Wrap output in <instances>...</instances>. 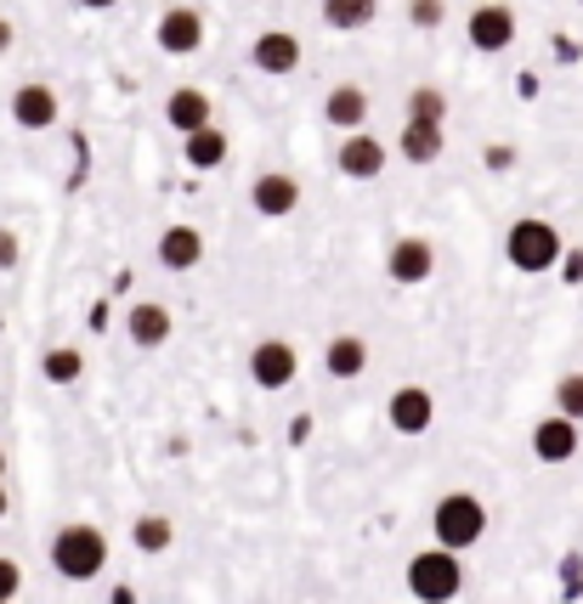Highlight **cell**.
Instances as JSON below:
<instances>
[{"mask_svg":"<svg viewBox=\"0 0 583 604\" xmlns=\"http://www.w3.org/2000/svg\"><path fill=\"white\" fill-rule=\"evenodd\" d=\"M504 260L515 265V272L538 277V272H556V265L567 260V244H561V232L549 226V221L522 215V221H515V226L504 232Z\"/></svg>","mask_w":583,"mask_h":604,"instance_id":"cell-3","label":"cell"},{"mask_svg":"<svg viewBox=\"0 0 583 604\" xmlns=\"http://www.w3.org/2000/svg\"><path fill=\"white\" fill-rule=\"evenodd\" d=\"M385 277L403 283V288H419L436 277V244L431 238H397L385 249Z\"/></svg>","mask_w":583,"mask_h":604,"instance_id":"cell-5","label":"cell"},{"mask_svg":"<svg viewBox=\"0 0 583 604\" xmlns=\"http://www.w3.org/2000/svg\"><path fill=\"white\" fill-rule=\"evenodd\" d=\"M74 7H85V12H108V7H119V0H74Z\"/></svg>","mask_w":583,"mask_h":604,"instance_id":"cell-31","label":"cell"},{"mask_svg":"<svg viewBox=\"0 0 583 604\" xmlns=\"http://www.w3.org/2000/svg\"><path fill=\"white\" fill-rule=\"evenodd\" d=\"M23 593V565L12 554H0V604H12Z\"/></svg>","mask_w":583,"mask_h":604,"instance_id":"cell-28","label":"cell"},{"mask_svg":"<svg viewBox=\"0 0 583 604\" xmlns=\"http://www.w3.org/2000/svg\"><path fill=\"white\" fill-rule=\"evenodd\" d=\"M385 418H392L397 435H425L436 424V395L425 384H403V390H392V401H385Z\"/></svg>","mask_w":583,"mask_h":604,"instance_id":"cell-8","label":"cell"},{"mask_svg":"<svg viewBox=\"0 0 583 604\" xmlns=\"http://www.w3.org/2000/svg\"><path fill=\"white\" fill-rule=\"evenodd\" d=\"M18 254H23V238H18L12 226H0V272H12Z\"/></svg>","mask_w":583,"mask_h":604,"instance_id":"cell-29","label":"cell"},{"mask_svg":"<svg viewBox=\"0 0 583 604\" xmlns=\"http://www.w3.org/2000/svg\"><path fill=\"white\" fill-rule=\"evenodd\" d=\"M205 260V232L199 226H165L159 232V265L165 272H193Z\"/></svg>","mask_w":583,"mask_h":604,"instance_id":"cell-17","label":"cell"},{"mask_svg":"<svg viewBox=\"0 0 583 604\" xmlns=\"http://www.w3.org/2000/svg\"><path fill=\"white\" fill-rule=\"evenodd\" d=\"M561 283H583V249H572V254L561 260Z\"/></svg>","mask_w":583,"mask_h":604,"instance_id":"cell-30","label":"cell"},{"mask_svg":"<svg viewBox=\"0 0 583 604\" xmlns=\"http://www.w3.org/2000/svg\"><path fill=\"white\" fill-rule=\"evenodd\" d=\"M295 374H301V356H295V345L289 340H261L249 351V379L261 384V390H289L295 384Z\"/></svg>","mask_w":583,"mask_h":604,"instance_id":"cell-7","label":"cell"},{"mask_svg":"<svg viewBox=\"0 0 583 604\" xmlns=\"http://www.w3.org/2000/svg\"><path fill=\"white\" fill-rule=\"evenodd\" d=\"M323 125L346 130V137H358V130L369 125V91L363 85H335L329 96H323Z\"/></svg>","mask_w":583,"mask_h":604,"instance_id":"cell-16","label":"cell"},{"mask_svg":"<svg viewBox=\"0 0 583 604\" xmlns=\"http://www.w3.org/2000/svg\"><path fill=\"white\" fill-rule=\"evenodd\" d=\"M385 158H392V153H385V142H374L369 130L346 137L340 153H335V164H340V176H346V181H374V176L385 170Z\"/></svg>","mask_w":583,"mask_h":604,"instance_id":"cell-14","label":"cell"},{"mask_svg":"<svg viewBox=\"0 0 583 604\" xmlns=\"http://www.w3.org/2000/svg\"><path fill=\"white\" fill-rule=\"evenodd\" d=\"M465 35H470L476 51H510V46H515V12L504 7V0H488V7L470 12Z\"/></svg>","mask_w":583,"mask_h":604,"instance_id":"cell-9","label":"cell"},{"mask_svg":"<svg viewBox=\"0 0 583 604\" xmlns=\"http://www.w3.org/2000/svg\"><path fill=\"white\" fill-rule=\"evenodd\" d=\"M249 62H255L261 74H272V80H289V74L301 69V40L289 35V28H267V35H255Z\"/></svg>","mask_w":583,"mask_h":604,"instance_id":"cell-11","label":"cell"},{"mask_svg":"<svg viewBox=\"0 0 583 604\" xmlns=\"http://www.w3.org/2000/svg\"><path fill=\"white\" fill-rule=\"evenodd\" d=\"M323 367H329V379L351 384L358 374H369V340H358V333H335L329 351H323Z\"/></svg>","mask_w":583,"mask_h":604,"instance_id":"cell-19","label":"cell"},{"mask_svg":"<svg viewBox=\"0 0 583 604\" xmlns=\"http://www.w3.org/2000/svg\"><path fill=\"white\" fill-rule=\"evenodd\" d=\"M380 12V0H323V23L340 28V35H358V28H369Z\"/></svg>","mask_w":583,"mask_h":604,"instance_id":"cell-22","label":"cell"},{"mask_svg":"<svg viewBox=\"0 0 583 604\" xmlns=\"http://www.w3.org/2000/svg\"><path fill=\"white\" fill-rule=\"evenodd\" d=\"M403 114H408V125H442V119H447V96H442L436 85H413Z\"/></svg>","mask_w":583,"mask_h":604,"instance_id":"cell-24","label":"cell"},{"mask_svg":"<svg viewBox=\"0 0 583 604\" xmlns=\"http://www.w3.org/2000/svg\"><path fill=\"white\" fill-rule=\"evenodd\" d=\"M403 582L419 604H453L465 588V565L459 554H447V548H425V554H413L408 570H403Z\"/></svg>","mask_w":583,"mask_h":604,"instance_id":"cell-4","label":"cell"},{"mask_svg":"<svg viewBox=\"0 0 583 604\" xmlns=\"http://www.w3.org/2000/svg\"><path fill=\"white\" fill-rule=\"evenodd\" d=\"M153 40H159V51H165V57L205 51V12H199V7H171L165 17H159Z\"/></svg>","mask_w":583,"mask_h":604,"instance_id":"cell-6","label":"cell"},{"mask_svg":"<svg viewBox=\"0 0 583 604\" xmlns=\"http://www.w3.org/2000/svg\"><path fill=\"white\" fill-rule=\"evenodd\" d=\"M131 543H137L142 554H171L176 525H171L165 514H137V520H131Z\"/></svg>","mask_w":583,"mask_h":604,"instance_id":"cell-23","label":"cell"},{"mask_svg":"<svg viewBox=\"0 0 583 604\" xmlns=\"http://www.w3.org/2000/svg\"><path fill=\"white\" fill-rule=\"evenodd\" d=\"M442 125H408L403 119V137H397V153L408 158V164H436L442 158Z\"/></svg>","mask_w":583,"mask_h":604,"instance_id":"cell-20","label":"cell"},{"mask_svg":"<svg viewBox=\"0 0 583 604\" xmlns=\"http://www.w3.org/2000/svg\"><path fill=\"white\" fill-rule=\"evenodd\" d=\"M533 458L538 463H572L578 458V424L561 418V413H549L533 424Z\"/></svg>","mask_w":583,"mask_h":604,"instance_id":"cell-15","label":"cell"},{"mask_svg":"<svg viewBox=\"0 0 583 604\" xmlns=\"http://www.w3.org/2000/svg\"><path fill=\"white\" fill-rule=\"evenodd\" d=\"M12 514V497H7V486H0V520H7Z\"/></svg>","mask_w":583,"mask_h":604,"instance_id":"cell-33","label":"cell"},{"mask_svg":"<svg viewBox=\"0 0 583 604\" xmlns=\"http://www.w3.org/2000/svg\"><path fill=\"white\" fill-rule=\"evenodd\" d=\"M182 153H187V170H215V164H226V137L210 125V130H193V137H182Z\"/></svg>","mask_w":583,"mask_h":604,"instance_id":"cell-21","label":"cell"},{"mask_svg":"<svg viewBox=\"0 0 583 604\" xmlns=\"http://www.w3.org/2000/svg\"><path fill=\"white\" fill-rule=\"evenodd\" d=\"M171 311L165 306H153V299H142V306H131V317H125V333H131V345L137 351H159L171 340Z\"/></svg>","mask_w":583,"mask_h":604,"instance_id":"cell-18","label":"cell"},{"mask_svg":"<svg viewBox=\"0 0 583 604\" xmlns=\"http://www.w3.org/2000/svg\"><path fill=\"white\" fill-rule=\"evenodd\" d=\"M57 114H62V103H57V91H51V85L28 80V85L12 91V125H18V130H51Z\"/></svg>","mask_w":583,"mask_h":604,"instance_id":"cell-12","label":"cell"},{"mask_svg":"<svg viewBox=\"0 0 583 604\" xmlns=\"http://www.w3.org/2000/svg\"><path fill=\"white\" fill-rule=\"evenodd\" d=\"M556 413L572 418V424L583 418V374H567V379L556 384Z\"/></svg>","mask_w":583,"mask_h":604,"instance_id":"cell-26","label":"cell"},{"mask_svg":"<svg viewBox=\"0 0 583 604\" xmlns=\"http://www.w3.org/2000/svg\"><path fill=\"white\" fill-rule=\"evenodd\" d=\"M0 486H7V452H0Z\"/></svg>","mask_w":583,"mask_h":604,"instance_id":"cell-34","label":"cell"},{"mask_svg":"<svg viewBox=\"0 0 583 604\" xmlns=\"http://www.w3.org/2000/svg\"><path fill=\"white\" fill-rule=\"evenodd\" d=\"M249 204H255V215L283 221V215H295V210H301V181L289 176V170H267V176H255Z\"/></svg>","mask_w":583,"mask_h":604,"instance_id":"cell-10","label":"cell"},{"mask_svg":"<svg viewBox=\"0 0 583 604\" xmlns=\"http://www.w3.org/2000/svg\"><path fill=\"white\" fill-rule=\"evenodd\" d=\"M431 536H436V548H447V554L476 548L481 536H488V502H481L476 492H447V497H436Z\"/></svg>","mask_w":583,"mask_h":604,"instance_id":"cell-2","label":"cell"},{"mask_svg":"<svg viewBox=\"0 0 583 604\" xmlns=\"http://www.w3.org/2000/svg\"><path fill=\"white\" fill-rule=\"evenodd\" d=\"M40 374H46V384H80V374H85V356H80L74 345H57V351H46Z\"/></svg>","mask_w":583,"mask_h":604,"instance_id":"cell-25","label":"cell"},{"mask_svg":"<svg viewBox=\"0 0 583 604\" xmlns=\"http://www.w3.org/2000/svg\"><path fill=\"white\" fill-rule=\"evenodd\" d=\"M0 51H12V23L0 17Z\"/></svg>","mask_w":583,"mask_h":604,"instance_id":"cell-32","label":"cell"},{"mask_svg":"<svg viewBox=\"0 0 583 604\" xmlns=\"http://www.w3.org/2000/svg\"><path fill=\"white\" fill-rule=\"evenodd\" d=\"M165 119H171L176 137H193V130H210L215 125V103H210L199 85H176L165 96Z\"/></svg>","mask_w":583,"mask_h":604,"instance_id":"cell-13","label":"cell"},{"mask_svg":"<svg viewBox=\"0 0 583 604\" xmlns=\"http://www.w3.org/2000/svg\"><path fill=\"white\" fill-rule=\"evenodd\" d=\"M442 17H447L442 0H408V23L413 28H442Z\"/></svg>","mask_w":583,"mask_h":604,"instance_id":"cell-27","label":"cell"},{"mask_svg":"<svg viewBox=\"0 0 583 604\" xmlns=\"http://www.w3.org/2000/svg\"><path fill=\"white\" fill-rule=\"evenodd\" d=\"M51 565H57L62 582H96L108 570V536H103V525H85V520L62 525L51 536Z\"/></svg>","mask_w":583,"mask_h":604,"instance_id":"cell-1","label":"cell"}]
</instances>
